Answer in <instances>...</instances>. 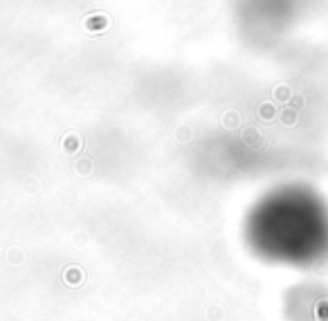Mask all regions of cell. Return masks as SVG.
Listing matches in <instances>:
<instances>
[{"label":"cell","instance_id":"1","mask_svg":"<svg viewBox=\"0 0 328 321\" xmlns=\"http://www.w3.org/2000/svg\"><path fill=\"white\" fill-rule=\"evenodd\" d=\"M245 243L272 265L310 270L328 261V207L306 189H279L245 218Z\"/></svg>","mask_w":328,"mask_h":321}]
</instances>
